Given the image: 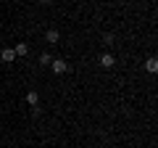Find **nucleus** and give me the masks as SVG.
Returning a JSON list of instances; mask_svg holds the SVG:
<instances>
[{
	"instance_id": "nucleus-1",
	"label": "nucleus",
	"mask_w": 158,
	"mask_h": 148,
	"mask_svg": "<svg viewBox=\"0 0 158 148\" xmlns=\"http://www.w3.org/2000/svg\"><path fill=\"white\" fill-rule=\"evenodd\" d=\"M50 69H53V74H66V72H69V63L63 61V58H53V61H50Z\"/></svg>"
},
{
	"instance_id": "nucleus-2",
	"label": "nucleus",
	"mask_w": 158,
	"mask_h": 148,
	"mask_svg": "<svg viewBox=\"0 0 158 148\" xmlns=\"http://www.w3.org/2000/svg\"><path fill=\"white\" fill-rule=\"evenodd\" d=\"M98 63H100L103 69H113V63H116V56H113V53H100Z\"/></svg>"
},
{
	"instance_id": "nucleus-3",
	"label": "nucleus",
	"mask_w": 158,
	"mask_h": 148,
	"mask_svg": "<svg viewBox=\"0 0 158 148\" xmlns=\"http://www.w3.org/2000/svg\"><path fill=\"white\" fill-rule=\"evenodd\" d=\"M0 61H3V63H13V61H16L13 48H3V50H0Z\"/></svg>"
},
{
	"instance_id": "nucleus-4",
	"label": "nucleus",
	"mask_w": 158,
	"mask_h": 148,
	"mask_svg": "<svg viewBox=\"0 0 158 148\" xmlns=\"http://www.w3.org/2000/svg\"><path fill=\"white\" fill-rule=\"evenodd\" d=\"M58 40H61V32H58V29H48L45 32V42L48 45H56Z\"/></svg>"
},
{
	"instance_id": "nucleus-5",
	"label": "nucleus",
	"mask_w": 158,
	"mask_h": 148,
	"mask_svg": "<svg viewBox=\"0 0 158 148\" xmlns=\"http://www.w3.org/2000/svg\"><path fill=\"white\" fill-rule=\"evenodd\" d=\"M13 53H16V58H24V56H29V45H27V42H16Z\"/></svg>"
},
{
	"instance_id": "nucleus-6",
	"label": "nucleus",
	"mask_w": 158,
	"mask_h": 148,
	"mask_svg": "<svg viewBox=\"0 0 158 148\" xmlns=\"http://www.w3.org/2000/svg\"><path fill=\"white\" fill-rule=\"evenodd\" d=\"M145 69H148L150 74H156V72H158V58H156V56H150V58L145 61Z\"/></svg>"
},
{
	"instance_id": "nucleus-7",
	"label": "nucleus",
	"mask_w": 158,
	"mask_h": 148,
	"mask_svg": "<svg viewBox=\"0 0 158 148\" xmlns=\"http://www.w3.org/2000/svg\"><path fill=\"white\" fill-rule=\"evenodd\" d=\"M27 103H29V106H40V95H37V90H29V93H27Z\"/></svg>"
},
{
	"instance_id": "nucleus-8",
	"label": "nucleus",
	"mask_w": 158,
	"mask_h": 148,
	"mask_svg": "<svg viewBox=\"0 0 158 148\" xmlns=\"http://www.w3.org/2000/svg\"><path fill=\"white\" fill-rule=\"evenodd\" d=\"M50 61H53L50 53H42V56H40V66H50Z\"/></svg>"
},
{
	"instance_id": "nucleus-9",
	"label": "nucleus",
	"mask_w": 158,
	"mask_h": 148,
	"mask_svg": "<svg viewBox=\"0 0 158 148\" xmlns=\"http://www.w3.org/2000/svg\"><path fill=\"white\" fill-rule=\"evenodd\" d=\"M103 45H113V34H111V32L103 34Z\"/></svg>"
},
{
	"instance_id": "nucleus-10",
	"label": "nucleus",
	"mask_w": 158,
	"mask_h": 148,
	"mask_svg": "<svg viewBox=\"0 0 158 148\" xmlns=\"http://www.w3.org/2000/svg\"><path fill=\"white\" fill-rule=\"evenodd\" d=\"M37 3H42V6H50V3H53V0H37Z\"/></svg>"
}]
</instances>
